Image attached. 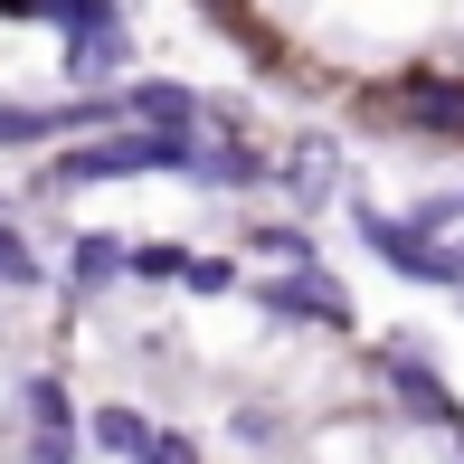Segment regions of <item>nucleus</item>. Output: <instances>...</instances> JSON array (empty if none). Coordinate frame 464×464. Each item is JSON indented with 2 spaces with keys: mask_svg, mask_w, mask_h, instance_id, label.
Here are the masks:
<instances>
[{
  "mask_svg": "<svg viewBox=\"0 0 464 464\" xmlns=\"http://www.w3.org/2000/svg\"><path fill=\"white\" fill-rule=\"evenodd\" d=\"M208 10H218L227 29H256V10H246V0H208Z\"/></svg>",
  "mask_w": 464,
  "mask_h": 464,
  "instance_id": "aec40b11",
  "label": "nucleus"
},
{
  "mask_svg": "<svg viewBox=\"0 0 464 464\" xmlns=\"http://www.w3.org/2000/svg\"><path fill=\"white\" fill-rule=\"evenodd\" d=\"M189 142H199V133H161V123H152V133H114V142H76V152L57 161L48 180H133V171H180Z\"/></svg>",
  "mask_w": 464,
  "mask_h": 464,
  "instance_id": "f03ea898",
  "label": "nucleus"
},
{
  "mask_svg": "<svg viewBox=\"0 0 464 464\" xmlns=\"http://www.w3.org/2000/svg\"><path fill=\"white\" fill-rule=\"evenodd\" d=\"M29 417H38V436H76V408H67V389H57V379H29Z\"/></svg>",
  "mask_w": 464,
  "mask_h": 464,
  "instance_id": "9b49d317",
  "label": "nucleus"
},
{
  "mask_svg": "<svg viewBox=\"0 0 464 464\" xmlns=\"http://www.w3.org/2000/svg\"><path fill=\"white\" fill-rule=\"evenodd\" d=\"M123 464H199V446H189V436H161V427H142Z\"/></svg>",
  "mask_w": 464,
  "mask_h": 464,
  "instance_id": "2eb2a0df",
  "label": "nucleus"
},
{
  "mask_svg": "<svg viewBox=\"0 0 464 464\" xmlns=\"http://www.w3.org/2000/svg\"><path fill=\"white\" fill-rule=\"evenodd\" d=\"M29 464H76V436H38V446H29Z\"/></svg>",
  "mask_w": 464,
  "mask_h": 464,
  "instance_id": "6ab92c4d",
  "label": "nucleus"
},
{
  "mask_svg": "<svg viewBox=\"0 0 464 464\" xmlns=\"http://www.w3.org/2000/svg\"><path fill=\"white\" fill-rule=\"evenodd\" d=\"M285 180H294V199H332V189H342V152H332V142H294Z\"/></svg>",
  "mask_w": 464,
  "mask_h": 464,
  "instance_id": "9d476101",
  "label": "nucleus"
},
{
  "mask_svg": "<svg viewBox=\"0 0 464 464\" xmlns=\"http://www.w3.org/2000/svg\"><path fill=\"white\" fill-rule=\"evenodd\" d=\"M133 436H142L133 408H95V446H104V455H133Z\"/></svg>",
  "mask_w": 464,
  "mask_h": 464,
  "instance_id": "dca6fc26",
  "label": "nucleus"
},
{
  "mask_svg": "<svg viewBox=\"0 0 464 464\" xmlns=\"http://www.w3.org/2000/svg\"><path fill=\"white\" fill-rule=\"evenodd\" d=\"M123 123V95H76V104H0V142H38V133H104Z\"/></svg>",
  "mask_w": 464,
  "mask_h": 464,
  "instance_id": "20e7f679",
  "label": "nucleus"
},
{
  "mask_svg": "<svg viewBox=\"0 0 464 464\" xmlns=\"http://www.w3.org/2000/svg\"><path fill=\"white\" fill-rule=\"evenodd\" d=\"M180 171H199V180H218V189H246V180H266V161L246 152V142H189Z\"/></svg>",
  "mask_w": 464,
  "mask_h": 464,
  "instance_id": "1a4fd4ad",
  "label": "nucleus"
},
{
  "mask_svg": "<svg viewBox=\"0 0 464 464\" xmlns=\"http://www.w3.org/2000/svg\"><path fill=\"white\" fill-rule=\"evenodd\" d=\"M379 370H389V389L408 398V408L427 417V427H446V436L464 427V408H455V398H446V379H436L427 361H417V342H389V351H379Z\"/></svg>",
  "mask_w": 464,
  "mask_h": 464,
  "instance_id": "423d86ee",
  "label": "nucleus"
},
{
  "mask_svg": "<svg viewBox=\"0 0 464 464\" xmlns=\"http://www.w3.org/2000/svg\"><path fill=\"white\" fill-rule=\"evenodd\" d=\"M256 304H276V313H304V323H323V332H351V294L323 276V266H285V276H266L256 285Z\"/></svg>",
  "mask_w": 464,
  "mask_h": 464,
  "instance_id": "39448f33",
  "label": "nucleus"
},
{
  "mask_svg": "<svg viewBox=\"0 0 464 464\" xmlns=\"http://www.w3.org/2000/svg\"><path fill=\"white\" fill-rule=\"evenodd\" d=\"M370 123H389V133H427V142H464V76H436V67H408L389 76V86L361 95Z\"/></svg>",
  "mask_w": 464,
  "mask_h": 464,
  "instance_id": "f257e3e1",
  "label": "nucleus"
},
{
  "mask_svg": "<svg viewBox=\"0 0 464 464\" xmlns=\"http://www.w3.org/2000/svg\"><path fill=\"white\" fill-rule=\"evenodd\" d=\"M123 57H133V48H123L114 10H104V19H67V76H76V86H104Z\"/></svg>",
  "mask_w": 464,
  "mask_h": 464,
  "instance_id": "0eeeda50",
  "label": "nucleus"
},
{
  "mask_svg": "<svg viewBox=\"0 0 464 464\" xmlns=\"http://www.w3.org/2000/svg\"><path fill=\"white\" fill-rule=\"evenodd\" d=\"M361 246H370L379 266H398L408 285H455V294H464V256H455V246H436L427 227H398V218H379V208H361Z\"/></svg>",
  "mask_w": 464,
  "mask_h": 464,
  "instance_id": "7ed1b4c3",
  "label": "nucleus"
},
{
  "mask_svg": "<svg viewBox=\"0 0 464 464\" xmlns=\"http://www.w3.org/2000/svg\"><path fill=\"white\" fill-rule=\"evenodd\" d=\"M123 114H133V123H161V133H199V123H208V104L189 95V86H161V76H152V86H133V95H123Z\"/></svg>",
  "mask_w": 464,
  "mask_h": 464,
  "instance_id": "6e6552de",
  "label": "nucleus"
},
{
  "mask_svg": "<svg viewBox=\"0 0 464 464\" xmlns=\"http://www.w3.org/2000/svg\"><path fill=\"white\" fill-rule=\"evenodd\" d=\"M114 0H0V19H104Z\"/></svg>",
  "mask_w": 464,
  "mask_h": 464,
  "instance_id": "ddd939ff",
  "label": "nucleus"
},
{
  "mask_svg": "<svg viewBox=\"0 0 464 464\" xmlns=\"http://www.w3.org/2000/svg\"><path fill=\"white\" fill-rule=\"evenodd\" d=\"M256 256H285V266H304V256H313V246H304V237H294V227H256Z\"/></svg>",
  "mask_w": 464,
  "mask_h": 464,
  "instance_id": "f3484780",
  "label": "nucleus"
},
{
  "mask_svg": "<svg viewBox=\"0 0 464 464\" xmlns=\"http://www.w3.org/2000/svg\"><path fill=\"white\" fill-rule=\"evenodd\" d=\"M455 446H464V427H455Z\"/></svg>",
  "mask_w": 464,
  "mask_h": 464,
  "instance_id": "412c9836",
  "label": "nucleus"
},
{
  "mask_svg": "<svg viewBox=\"0 0 464 464\" xmlns=\"http://www.w3.org/2000/svg\"><path fill=\"white\" fill-rule=\"evenodd\" d=\"M123 276L161 285V276H189V246H123Z\"/></svg>",
  "mask_w": 464,
  "mask_h": 464,
  "instance_id": "f8f14e48",
  "label": "nucleus"
},
{
  "mask_svg": "<svg viewBox=\"0 0 464 464\" xmlns=\"http://www.w3.org/2000/svg\"><path fill=\"white\" fill-rule=\"evenodd\" d=\"M189 285H199V294H227V285H237V266H227V256H189Z\"/></svg>",
  "mask_w": 464,
  "mask_h": 464,
  "instance_id": "a211bd4d",
  "label": "nucleus"
},
{
  "mask_svg": "<svg viewBox=\"0 0 464 464\" xmlns=\"http://www.w3.org/2000/svg\"><path fill=\"white\" fill-rule=\"evenodd\" d=\"M123 276V246L114 237H76V285H114Z\"/></svg>",
  "mask_w": 464,
  "mask_h": 464,
  "instance_id": "4468645a",
  "label": "nucleus"
}]
</instances>
